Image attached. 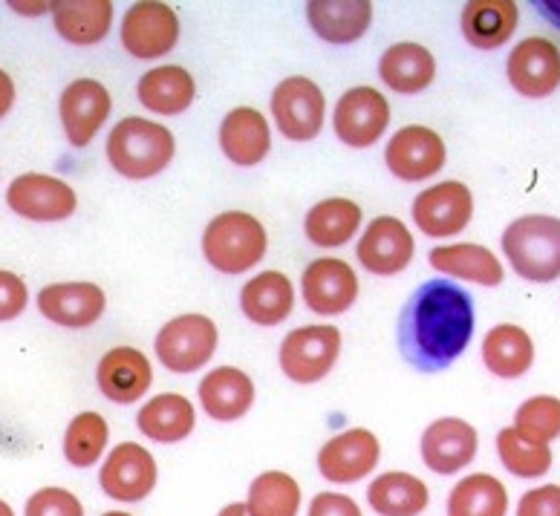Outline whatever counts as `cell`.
Wrapping results in <instances>:
<instances>
[{
    "label": "cell",
    "mask_w": 560,
    "mask_h": 516,
    "mask_svg": "<svg viewBox=\"0 0 560 516\" xmlns=\"http://www.w3.org/2000/svg\"><path fill=\"white\" fill-rule=\"evenodd\" d=\"M474 301L451 280H428L399 315V352L419 373L448 370L474 338Z\"/></svg>",
    "instance_id": "obj_1"
},
{
    "label": "cell",
    "mask_w": 560,
    "mask_h": 516,
    "mask_svg": "<svg viewBox=\"0 0 560 516\" xmlns=\"http://www.w3.org/2000/svg\"><path fill=\"white\" fill-rule=\"evenodd\" d=\"M176 153L174 133L142 116L121 119L107 136V160L128 179H153L171 165Z\"/></svg>",
    "instance_id": "obj_2"
},
{
    "label": "cell",
    "mask_w": 560,
    "mask_h": 516,
    "mask_svg": "<svg viewBox=\"0 0 560 516\" xmlns=\"http://www.w3.org/2000/svg\"><path fill=\"white\" fill-rule=\"evenodd\" d=\"M503 251L512 269L528 283H552L560 278V220L528 214L503 231Z\"/></svg>",
    "instance_id": "obj_3"
},
{
    "label": "cell",
    "mask_w": 560,
    "mask_h": 516,
    "mask_svg": "<svg viewBox=\"0 0 560 516\" xmlns=\"http://www.w3.org/2000/svg\"><path fill=\"white\" fill-rule=\"evenodd\" d=\"M266 228L246 211H223L202 231V255L220 274H243L264 260Z\"/></svg>",
    "instance_id": "obj_4"
},
{
    "label": "cell",
    "mask_w": 560,
    "mask_h": 516,
    "mask_svg": "<svg viewBox=\"0 0 560 516\" xmlns=\"http://www.w3.org/2000/svg\"><path fill=\"white\" fill-rule=\"evenodd\" d=\"M217 341H220V332H217L214 320L191 312V315H176L174 320L162 326L153 341V350L168 373L188 375L209 364L217 352Z\"/></svg>",
    "instance_id": "obj_5"
},
{
    "label": "cell",
    "mask_w": 560,
    "mask_h": 516,
    "mask_svg": "<svg viewBox=\"0 0 560 516\" xmlns=\"http://www.w3.org/2000/svg\"><path fill=\"white\" fill-rule=\"evenodd\" d=\"M341 355V332L329 324L298 326L280 343V370L289 382L318 384Z\"/></svg>",
    "instance_id": "obj_6"
},
{
    "label": "cell",
    "mask_w": 560,
    "mask_h": 516,
    "mask_svg": "<svg viewBox=\"0 0 560 516\" xmlns=\"http://www.w3.org/2000/svg\"><path fill=\"white\" fill-rule=\"evenodd\" d=\"M272 116L275 125L289 142H313L324 130L327 119V102L313 79L306 75H289L272 90Z\"/></svg>",
    "instance_id": "obj_7"
},
{
    "label": "cell",
    "mask_w": 560,
    "mask_h": 516,
    "mask_svg": "<svg viewBox=\"0 0 560 516\" xmlns=\"http://www.w3.org/2000/svg\"><path fill=\"white\" fill-rule=\"evenodd\" d=\"M387 125H390V104L376 87H368V84L347 90L332 113L336 136L355 151L373 148L385 136Z\"/></svg>",
    "instance_id": "obj_8"
},
{
    "label": "cell",
    "mask_w": 560,
    "mask_h": 516,
    "mask_svg": "<svg viewBox=\"0 0 560 516\" xmlns=\"http://www.w3.org/2000/svg\"><path fill=\"white\" fill-rule=\"evenodd\" d=\"M179 40V17L168 3L142 0L121 17V47L133 58L153 61L168 56Z\"/></svg>",
    "instance_id": "obj_9"
},
{
    "label": "cell",
    "mask_w": 560,
    "mask_h": 516,
    "mask_svg": "<svg viewBox=\"0 0 560 516\" xmlns=\"http://www.w3.org/2000/svg\"><path fill=\"white\" fill-rule=\"evenodd\" d=\"M448 160L445 142L433 128L424 125H408V128L396 130L385 148V162L390 174L401 183H422L440 174Z\"/></svg>",
    "instance_id": "obj_10"
},
{
    "label": "cell",
    "mask_w": 560,
    "mask_h": 516,
    "mask_svg": "<svg viewBox=\"0 0 560 516\" xmlns=\"http://www.w3.org/2000/svg\"><path fill=\"white\" fill-rule=\"evenodd\" d=\"M410 214H413V223L419 225L424 237L448 239L471 223L474 197L468 185L451 179V183L431 185L428 191L419 194L410 206Z\"/></svg>",
    "instance_id": "obj_11"
},
{
    "label": "cell",
    "mask_w": 560,
    "mask_h": 516,
    "mask_svg": "<svg viewBox=\"0 0 560 516\" xmlns=\"http://www.w3.org/2000/svg\"><path fill=\"white\" fill-rule=\"evenodd\" d=\"M505 75L523 98H549L560 87V49L540 35L523 38L505 61Z\"/></svg>",
    "instance_id": "obj_12"
},
{
    "label": "cell",
    "mask_w": 560,
    "mask_h": 516,
    "mask_svg": "<svg viewBox=\"0 0 560 516\" xmlns=\"http://www.w3.org/2000/svg\"><path fill=\"white\" fill-rule=\"evenodd\" d=\"M9 208L33 223H61L75 214L79 197L65 179L47 174H21L7 191Z\"/></svg>",
    "instance_id": "obj_13"
},
{
    "label": "cell",
    "mask_w": 560,
    "mask_h": 516,
    "mask_svg": "<svg viewBox=\"0 0 560 516\" xmlns=\"http://www.w3.org/2000/svg\"><path fill=\"white\" fill-rule=\"evenodd\" d=\"M156 477H160V470H156V459L151 456V450H144L137 442H121L119 447H113L107 461L102 465L98 484L110 500L142 502L156 488Z\"/></svg>",
    "instance_id": "obj_14"
},
{
    "label": "cell",
    "mask_w": 560,
    "mask_h": 516,
    "mask_svg": "<svg viewBox=\"0 0 560 516\" xmlns=\"http://www.w3.org/2000/svg\"><path fill=\"white\" fill-rule=\"evenodd\" d=\"M382 459L378 438L364 427H352L338 433L318 450V470L327 482L350 484L361 482L376 470Z\"/></svg>",
    "instance_id": "obj_15"
},
{
    "label": "cell",
    "mask_w": 560,
    "mask_h": 516,
    "mask_svg": "<svg viewBox=\"0 0 560 516\" xmlns=\"http://www.w3.org/2000/svg\"><path fill=\"white\" fill-rule=\"evenodd\" d=\"M301 292H304L306 309L315 315H324V318L345 315L359 297V278L350 269V262L338 257H320L304 269Z\"/></svg>",
    "instance_id": "obj_16"
},
{
    "label": "cell",
    "mask_w": 560,
    "mask_h": 516,
    "mask_svg": "<svg viewBox=\"0 0 560 516\" xmlns=\"http://www.w3.org/2000/svg\"><path fill=\"white\" fill-rule=\"evenodd\" d=\"M413 251H417L413 234L396 216H376L364 228L359 246H355V257L361 266L378 278H390V274L408 269Z\"/></svg>",
    "instance_id": "obj_17"
},
{
    "label": "cell",
    "mask_w": 560,
    "mask_h": 516,
    "mask_svg": "<svg viewBox=\"0 0 560 516\" xmlns=\"http://www.w3.org/2000/svg\"><path fill=\"white\" fill-rule=\"evenodd\" d=\"M110 93L102 81L75 79L67 84L58 102L61 125L72 148H88L110 116Z\"/></svg>",
    "instance_id": "obj_18"
},
{
    "label": "cell",
    "mask_w": 560,
    "mask_h": 516,
    "mask_svg": "<svg viewBox=\"0 0 560 516\" xmlns=\"http://www.w3.org/2000/svg\"><path fill=\"white\" fill-rule=\"evenodd\" d=\"M477 445H480V436L468 421L445 415V419L428 424L422 442H419V450H422L424 468L440 473V477H451V473H459L471 465L474 456H477Z\"/></svg>",
    "instance_id": "obj_19"
},
{
    "label": "cell",
    "mask_w": 560,
    "mask_h": 516,
    "mask_svg": "<svg viewBox=\"0 0 560 516\" xmlns=\"http://www.w3.org/2000/svg\"><path fill=\"white\" fill-rule=\"evenodd\" d=\"M107 297L96 283H52L38 292V309L49 324L88 329L105 315Z\"/></svg>",
    "instance_id": "obj_20"
},
{
    "label": "cell",
    "mask_w": 560,
    "mask_h": 516,
    "mask_svg": "<svg viewBox=\"0 0 560 516\" xmlns=\"http://www.w3.org/2000/svg\"><path fill=\"white\" fill-rule=\"evenodd\" d=\"M96 382L107 401L133 404L151 389L153 366L144 352L133 350V347H116L98 361Z\"/></svg>",
    "instance_id": "obj_21"
},
{
    "label": "cell",
    "mask_w": 560,
    "mask_h": 516,
    "mask_svg": "<svg viewBox=\"0 0 560 516\" xmlns=\"http://www.w3.org/2000/svg\"><path fill=\"white\" fill-rule=\"evenodd\" d=\"M269 148H272V130H269L264 113L255 107H234L225 113L223 125H220V151L232 165H260Z\"/></svg>",
    "instance_id": "obj_22"
},
{
    "label": "cell",
    "mask_w": 560,
    "mask_h": 516,
    "mask_svg": "<svg viewBox=\"0 0 560 516\" xmlns=\"http://www.w3.org/2000/svg\"><path fill=\"white\" fill-rule=\"evenodd\" d=\"M200 404L214 421H237L255 404V382L237 366H217L200 382Z\"/></svg>",
    "instance_id": "obj_23"
},
{
    "label": "cell",
    "mask_w": 560,
    "mask_h": 516,
    "mask_svg": "<svg viewBox=\"0 0 560 516\" xmlns=\"http://www.w3.org/2000/svg\"><path fill=\"white\" fill-rule=\"evenodd\" d=\"M378 79L385 81L399 96H417L428 90L436 79V61L431 49L413 40H401L385 49V56L378 58Z\"/></svg>",
    "instance_id": "obj_24"
},
{
    "label": "cell",
    "mask_w": 560,
    "mask_h": 516,
    "mask_svg": "<svg viewBox=\"0 0 560 516\" xmlns=\"http://www.w3.org/2000/svg\"><path fill=\"white\" fill-rule=\"evenodd\" d=\"M306 21L327 44H352L373 24L370 0H313L306 3Z\"/></svg>",
    "instance_id": "obj_25"
},
{
    "label": "cell",
    "mask_w": 560,
    "mask_h": 516,
    "mask_svg": "<svg viewBox=\"0 0 560 516\" xmlns=\"http://www.w3.org/2000/svg\"><path fill=\"white\" fill-rule=\"evenodd\" d=\"M428 262L440 274L459 278L465 283H477V286H500L505 278L503 262L497 260L494 251H489L480 243H454V246H436L431 248Z\"/></svg>",
    "instance_id": "obj_26"
},
{
    "label": "cell",
    "mask_w": 560,
    "mask_h": 516,
    "mask_svg": "<svg viewBox=\"0 0 560 516\" xmlns=\"http://www.w3.org/2000/svg\"><path fill=\"white\" fill-rule=\"evenodd\" d=\"M295 286L283 271H260L241 289V309L252 324L278 326L292 315Z\"/></svg>",
    "instance_id": "obj_27"
},
{
    "label": "cell",
    "mask_w": 560,
    "mask_h": 516,
    "mask_svg": "<svg viewBox=\"0 0 560 516\" xmlns=\"http://www.w3.org/2000/svg\"><path fill=\"white\" fill-rule=\"evenodd\" d=\"M137 96L144 110L156 113V116H179L194 104L197 84H194L191 72L183 67H153L139 79Z\"/></svg>",
    "instance_id": "obj_28"
},
{
    "label": "cell",
    "mask_w": 560,
    "mask_h": 516,
    "mask_svg": "<svg viewBox=\"0 0 560 516\" xmlns=\"http://www.w3.org/2000/svg\"><path fill=\"white\" fill-rule=\"evenodd\" d=\"M56 33L75 47H93L105 40L113 26L110 0H58L52 3Z\"/></svg>",
    "instance_id": "obj_29"
},
{
    "label": "cell",
    "mask_w": 560,
    "mask_h": 516,
    "mask_svg": "<svg viewBox=\"0 0 560 516\" xmlns=\"http://www.w3.org/2000/svg\"><path fill=\"white\" fill-rule=\"evenodd\" d=\"M194 424H197L194 404L179 392L153 396L151 401H144L137 415L139 433L160 445H176L188 438L194 433Z\"/></svg>",
    "instance_id": "obj_30"
},
{
    "label": "cell",
    "mask_w": 560,
    "mask_h": 516,
    "mask_svg": "<svg viewBox=\"0 0 560 516\" xmlns=\"http://www.w3.org/2000/svg\"><path fill=\"white\" fill-rule=\"evenodd\" d=\"M514 0H471L463 9V35L477 49H500L517 30Z\"/></svg>",
    "instance_id": "obj_31"
},
{
    "label": "cell",
    "mask_w": 560,
    "mask_h": 516,
    "mask_svg": "<svg viewBox=\"0 0 560 516\" xmlns=\"http://www.w3.org/2000/svg\"><path fill=\"white\" fill-rule=\"evenodd\" d=\"M482 364L489 373L505 382L523 378L535 364V341L526 329L514 324H497L482 341Z\"/></svg>",
    "instance_id": "obj_32"
},
{
    "label": "cell",
    "mask_w": 560,
    "mask_h": 516,
    "mask_svg": "<svg viewBox=\"0 0 560 516\" xmlns=\"http://www.w3.org/2000/svg\"><path fill=\"white\" fill-rule=\"evenodd\" d=\"M361 225V208L347 197H329L320 199L310 208L304 220L306 239L318 248H338L345 246L347 239L355 237Z\"/></svg>",
    "instance_id": "obj_33"
},
{
    "label": "cell",
    "mask_w": 560,
    "mask_h": 516,
    "mask_svg": "<svg viewBox=\"0 0 560 516\" xmlns=\"http://www.w3.org/2000/svg\"><path fill=\"white\" fill-rule=\"evenodd\" d=\"M368 502L378 516H419L428 508L431 493L428 484L413 473L390 470L373 479L368 488Z\"/></svg>",
    "instance_id": "obj_34"
},
{
    "label": "cell",
    "mask_w": 560,
    "mask_h": 516,
    "mask_svg": "<svg viewBox=\"0 0 560 516\" xmlns=\"http://www.w3.org/2000/svg\"><path fill=\"white\" fill-rule=\"evenodd\" d=\"M509 493L491 473H471L459 479L448 496V516H505Z\"/></svg>",
    "instance_id": "obj_35"
},
{
    "label": "cell",
    "mask_w": 560,
    "mask_h": 516,
    "mask_svg": "<svg viewBox=\"0 0 560 516\" xmlns=\"http://www.w3.org/2000/svg\"><path fill=\"white\" fill-rule=\"evenodd\" d=\"M246 505L252 516H298L301 484L283 470H266L248 484Z\"/></svg>",
    "instance_id": "obj_36"
},
{
    "label": "cell",
    "mask_w": 560,
    "mask_h": 516,
    "mask_svg": "<svg viewBox=\"0 0 560 516\" xmlns=\"http://www.w3.org/2000/svg\"><path fill=\"white\" fill-rule=\"evenodd\" d=\"M497 453L509 473L521 479H535L552 468V447L523 436L521 430L505 427L497 433Z\"/></svg>",
    "instance_id": "obj_37"
},
{
    "label": "cell",
    "mask_w": 560,
    "mask_h": 516,
    "mask_svg": "<svg viewBox=\"0 0 560 516\" xmlns=\"http://www.w3.org/2000/svg\"><path fill=\"white\" fill-rule=\"evenodd\" d=\"M107 438H110V430H107V421L102 415L93 413V410L79 413L65 433V459L72 468H93L105 453Z\"/></svg>",
    "instance_id": "obj_38"
},
{
    "label": "cell",
    "mask_w": 560,
    "mask_h": 516,
    "mask_svg": "<svg viewBox=\"0 0 560 516\" xmlns=\"http://www.w3.org/2000/svg\"><path fill=\"white\" fill-rule=\"evenodd\" d=\"M514 430L535 442H555L560 436V398L555 396H532L523 401L514 413Z\"/></svg>",
    "instance_id": "obj_39"
},
{
    "label": "cell",
    "mask_w": 560,
    "mask_h": 516,
    "mask_svg": "<svg viewBox=\"0 0 560 516\" xmlns=\"http://www.w3.org/2000/svg\"><path fill=\"white\" fill-rule=\"evenodd\" d=\"M24 516H84V508L67 488H40L26 500Z\"/></svg>",
    "instance_id": "obj_40"
},
{
    "label": "cell",
    "mask_w": 560,
    "mask_h": 516,
    "mask_svg": "<svg viewBox=\"0 0 560 516\" xmlns=\"http://www.w3.org/2000/svg\"><path fill=\"white\" fill-rule=\"evenodd\" d=\"M30 292L26 283L18 278L15 271L0 269V320H15L24 315Z\"/></svg>",
    "instance_id": "obj_41"
},
{
    "label": "cell",
    "mask_w": 560,
    "mask_h": 516,
    "mask_svg": "<svg viewBox=\"0 0 560 516\" xmlns=\"http://www.w3.org/2000/svg\"><path fill=\"white\" fill-rule=\"evenodd\" d=\"M517 516H560V484H540L523 493Z\"/></svg>",
    "instance_id": "obj_42"
},
{
    "label": "cell",
    "mask_w": 560,
    "mask_h": 516,
    "mask_svg": "<svg viewBox=\"0 0 560 516\" xmlns=\"http://www.w3.org/2000/svg\"><path fill=\"white\" fill-rule=\"evenodd\" d=\"M306 516H361L359 502L345 496V493H318L310 502V514Z\"/></svg>",
    "instance_id": "obj_43"
},
{
    "label": "cell",
    "mask_w": 560,
    "mask_h": 516,
    "mask_svg": "<svg viewBox=\"0 0 560 516\" xmlns=\"http://www.w3.org/2000/svg\"><path fill=\"white\" fill-rule=\"evenodd\" d=\"M12 104H15V84L9 79V72L0 70V119L12 110Z\"/></svg>",
    "instance_id": "obj_44"
},
{
    "label": "cell",
    "mask_w": 560,
    "mask_h": 516,
    "mask_svg": "<svg viewBox=\"0 0 560 516\" xmlns=\"http://www.w3.org/2000/svg\"><path fill=\"white\" fill-rule=\"evenodd\" d=\"M12 9L21 12V15H40V12L52 9V3H12Z\"/></svg>",
    "instance_id": "obj_45"
},
{
    "label": "cell",
    "mask_w": 560,
    "mask_h": 516,
    "mask_svg": "<svg viewBox=\"0 0 560 516\" xmlns=\"http://www.w3.org/2000/svg\"><path fill=\"white\" fill-rule=\"evenodd\" d=\"M217 516H252V511H248L246 502H232V505H225Z\"/></svg>",
    "instance_id": "obj_46"
},
{
    "label": "cell",
    "mask_w": 560,
    "mask_h": 516,
    "mask_svg": "<svg viewBox=\"0 0 560 516\" xmlns=\"http://www.w3.org/2000/svg\"><path fill=\"white\" fill-rule=\"evenodd\" d=\"M540 9H544V15L549 21H555L560 26V3H540Z\"/></svg>",
    "instance_id": "obj_47"
},
{
    "label": "cell",
    "mask_w": 560,
    "mask_h": 516,
    "mask_svg": "<svg viewBox=\"0 0 560 516\" xmlns=\"http://www.w3.org/2000/svg\"><path fill=\"white\" fill-rule=\"evenodd\" d=\"M0 516H15L12 505H9V502H3V500H0Z\"/></svg>",
    "instance_id": "obj_48"
},
{
    "label": "cell",
    "mask_w": 560,
    "mask_h": 516,
    "mask_svg": "<svg viewBox=\"0 0 560 516\" xmlns=\"http://www.w3.org/2000/svg\"><path fill=\"white\" fill-rule=\"evenodd\" d=\"M102 516H133V514H125V511H107V514Z\"/></svg>",
    "instance_id": "obj_49"
}]
</instances>
